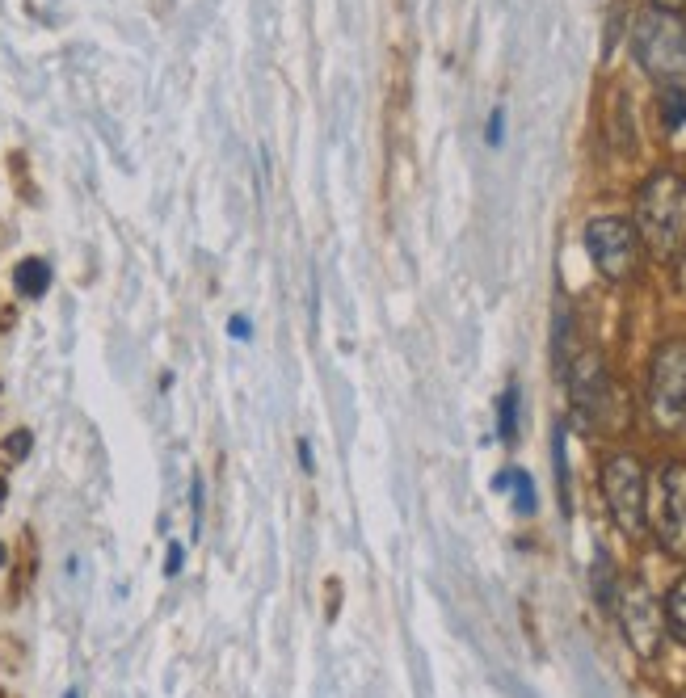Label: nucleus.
Returning a JSON list of instances; mask_svg holds the SVG:
<instances>
[{
	"label": "nucleus",
	"mask_w": 686,
	"mask_h": 698,
	"mask_svg": "<svg viewBox=\"0 0 686 698\" xmlns=\"http://www.w3.org/2000/svg\"><path fill=\"white\" fill-rule=\"evenodd\" d=\"M636 232L665 261L686 253V177L653 173L636 194Z\"/></svg>",
	"instance_id": "obj_1"
},
{
	"label": "nucleus",
	"mask_w": 686,
	"mask_h": 698,
	"mask_svg": "<svg viewBox=\"0 0 686 698\" xmlns=\"http://www.w3.org/2000/svg\"><path fill=\"white\" fill-rule=\"evenodd\" d=\"M560 371L569 379L573 417L581 421V429H590V434H615V429L628 425V404H623L619 383L594 354H569V362Z\"/></svg>",
	"instance_id": "obj_2"
},
{
	"label": "nucleus",
	"mask_w": 686,
	"mask_h": 698,
	"mask_svg": "<svg viewBox=\"0 0 686 698\" xmlns=\"http://www.w3.org/2000/svg\"><path fill=\"white\" fill-rule=\"evenodd\" d=\"M632 55L636 64L661 85H682L686 80V22L682 13L649 9L632 26Z\"/></svg>",
	"instance_id": "obj_3"
},
{
	"label": "nucleus",
	"mask_w": 686,
	"mask_h": 698,
	"mask_svg": "<svg viewBox=\"0 0 686 698\" xmlns=\"http://www.w3.org/2000/svg\"><path fill=\"white\" fill-rule=\"evenodd\" d=\"M602 497L615 526L628 539H640L649 530V476H644V463L636 455H611L602 463Z\"/></svg>",
	"instance_id": "obj_4"
},
{
	"label": "nucleus",
	"mask_w": 686,
	"mask_h": 698,
	"mask_svg": "<svg viewBox=\"0 0 686 698\" xmlns=\"http://www.w3.org/2000/svg\"><path fill=\"white\" fill-rule=\"evenodd\" d=\"M649 417L657 429L674 434L686 425V341H665L649 362V383H644Z\"/></svg>",
	"instance_id": "obj_5"
},
{
	"label": "nucleus",
	"mask_w": 686,
	"mask_h": 698,
	"mask_svg": "<svg viewBox=\"0 0 686 698\" xmlns=\"http://www.w3.org/2000/svg\"><path fill=\"white\" fill-rule=\"evenodd\" d=\"M585 253L607 282H628L640 265V232L632 219L598 215L585 223Z\"/></svg>",
	"instance_id": "obj_6"
},
{
	"label": "nucleus",
	"mask_w": 686,
	"mask_h": 698,
	"mask_svg": "<svg viewBox=\"0 0 686 698\" xmlns=\"http://www.w3.org/2000/svg\"><path fill=\"white\" fill-rule=\"evenodd\" d=\"M615 610H619V627H623V640L632 644L636 656L653 661L661 652V640H665V614L653 598V589L644 585L640 577L623 581L619 593H615Z\"/></svg>",
	"instance_id": "obj_7"
},
{
	"label": "nucleus",
	"mask_w": 686,
	"mask_h": 698,
	"mask_svg": "<svg viewBox=\"0 0 686 698\" xmlns=\"http://www.w3.org/2000/svg\"><path fill=\"white\" fill-rule=\"evenodd\" d=\"M657 543L674 560H686V463H665L657 480V513H653Z\"/></svg>",
	"instance_id": "obj_8"
},
{
	"label": "nucleus",
	"mask_w": 686,
	"mask_h": 698,
	"mask_svg": "<svg viewBox=\"0 0 686 698\" xmlns=\"http://www.w3.org/2000/svg\"><path fill=\"white\" fill-rule=\"evenodd\" d=\"M13 286H17V295H22V299H43V295H47V286H51V265H47L43 257H26V261H17Z\"/></svg>",
	"instance_id": "obj_9"
},
{
	"label": "nucleus",
	"mask_w": 686,
	"mask_h": 698,
	"mask_svg": "<svg viewBox=\"0 0 686 698\" xmlns=\"http://www.w3.org/2000/svg\"><path fill=\"white\" fill-rule=\"evenodd\" d=\"M493 488H497V492H510L518 513H535V488H531V476H527V471H514V467L501 471V476L493 480Z\"/></svg>",
	"instance_id": "obj_10"
},
{
	"label": "nucleus",
	"mask_w": 686,
	"mask_h": 698,
	"mask_svg": "<svg viewBox=\"0 0 686 698\" xmlns=\"http://www.w3.org/2000/svg\"><path fill=\"white\" fill-rule=\"evenodd\" d=\"M665 631L674 635L678 644H686V577L674 581V589L665 593Z\"/></svg>",
	"instance_id": "obj_11"
},
{
	"label": "nucleus",
	"mask_w": 686,
	"mask_h": 698,
	"mask_svg": "<svg viewBox=\"0 0 686 698\" xmlns=\"http://www.w3.org/2000/svg\"><path fill=\"white\" fill-rule=\"evenodd\" d=\"M661 122L665 131H678L686 122V85H661Z\"/></svg>",
	"instance_id": "obj_12"
},
{
	"label": "nucleus",
	"mask_w": 686,
	"mask_h": 698,
	"mask_svg": "<svg viewBox=\"0 0 686 698\" xmlns=\"http://www.w3.org/2000/svg\"><path fill=\"white\" fill-rule=\"evenodd\" d=\"M615 593H619V585H615V568H611V560L602 556H594V598H598V606L602 610H611L615 606Z\"/></svg>",
	"instance_id": "obj_13"
},
{
	"label": "nucleus",
	"mask_w": 686,
	"mask_h": 698,
	"mask_svg": "<svg viewBox=\"0 0 686 698\" xmlns=\"http://www.w3.org/2000/svg\"><path fill=\"white\" fill-rule=\"evenodd\" d=\"M497 434L506 442H514L518 434V387H506V396L497 404Z\"/></svg>",
	"instance_id": "obj_14"
},
{
	"label": "nucleus",
	"mask_w": 686,
	"mask_h": 698,
	"mask_svg": "<svg viewBox=\"0 0 686 698\" xmlns=\"http://www.w3.org/2000/svg\"><path fill=\"white\" fill-rule=\"evenodd\" d=\"M556 480H560V501L569 509V463H564V429H556Z\"/></svg>",
	"instance_id": "obj_15"
},
{
	"label": "nucleus",
	"mask_w": 686,
	"mask_h": 698,
	"mask_svg": "<svg viewBox=\"0 0 686 698\" xmlns=\"http://www.w3.org/2000/svg\"><path fill=\"white\" fill-rule=\"evenodd\" d=\"M30 446H34V434H30V429H17V434L5 438V455L22 463V459L30 455Z\"/></svg>",
	"instance_id": "obj_16"
},
{
	"label": "nucleus",
	"mask_w": 686,
	"mask_h": 698,
	"mask_svg": "<svg viewBox=\"0 0 686 698\" xmlns=\"http://www.w3.org/2000/svg\"><path fill=\"white\" fill-rule=\"evenodd\" d=\"M501 139H506V110H493L489 127H484V143H489V148H501Z\"/></svg>",
	"instance_id": "obj_17"
},
{
	"label": "nucleus",
	"mask_w": 686,
	"mask_h": 698,
	"mask_svg": "<svg viewBox=\"0 0 686 698\" xmlns=\"http://www.w3.org/2000/svg\"><path fill=\"white\" fill-rule=\"evenodd\" d=\"M181 564H186V547L181 543H169V560H165V577H177Z\"/></svg>",
	"instance_id": "obj_18"
},
{
	"label": "nucleus",
	"mask_w": 686,
	"mask_h": 698,
	"mask_svg": "<svg viewBox=\"0 0 686 698\" xmlns=\"http://www.w3.org/2000/svg\"><path fill=\"white\" fill-rule=\"evenodd\" d=\"M228 333H232L236 341H249V337H253V324H249L245 316H232V324H228Z\"/></svg>",
	"instance_id": "obj_19"
},
{
	"label": "nucleus",
	"mask_w": 686,
	"mask_h": 698,
	"mask_svg": "<svg viewBox=\"0 0 686 698\" xmlns=\"http://www.w3.org/2000/svg\"><path fill=\"white\" fill-rule=\"evenodd\" d=\"M686 0H653V9H665V13H682Z\"/></svg>",
	"instance_id": "obj_20"
},
{
	"label": "nucleus",
	"mask_w": 686,
	"mask_h": 698,
	"mask_svg": "<svg viewBox=\"0 0 686 698\" xmlns=\"http://www.w3.org/2000/svg\"><path fill=\"white\" fill-rule=\"evenodd\" d=\"M299 463L312 467V446H308V442H299Z\"/></svg>",
	"instance_id": "obj_21"
},
{
	"label": "nucleus",
	"mask_w": 686,
	"mask_h": 698,
	"mask_svg": "<svg viewBox=\"0 0 686 698\" xmlns=\"http://www.w3.org/2000/svg\"><path fill=\"white\" fill-rule=\"evenodd\" d=\"M5 560H9V551H5V543H0V568H5Z\"/></svg>",
	"instance_id": "obj_22"
},
{
	"label": "nucleus",
	"mask_w": 686,
	"mask_h": 698,
	"mask_svg": "<svg viewBox=\"0 0 686 698\" xmlns=\"http://www.w3.org/2000/svg\"><path fill=\"white\" fill-rule=\"evenodd\" d=\"M5 497H9V484H5V480H0V501H5Z\"/></svg>",
	"instance_id": "obj_23"
},
{
	"label": "nucleus",
	"mask_w": 686,
	"mask_h": 698,
	"mask_svg": "<svg viewBox=\"0 0 686 698\" xmlns=\"http://www.w3.org/2000/svg\"><path fill=\"white\" fill-rule=\"evenodd\" d=\"M64 698H80V694H76V690H72V694H64Z\"/></svg>",
	"instance_id": "obj_24"
}]
</instances>
